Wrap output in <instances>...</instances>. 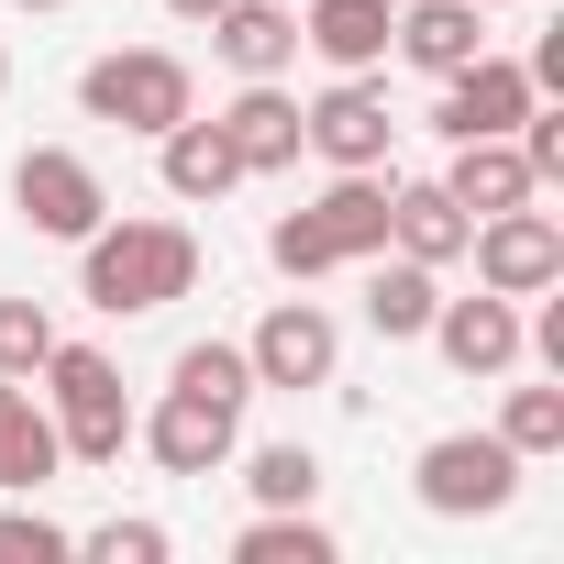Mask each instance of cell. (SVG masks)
Here are the masks:
<instances>
[{"instance_id":"cell-18","label":"cell","mask_w":564,"mask_h":564,"mask_svg":"<svg viewBox=\"0 0 564 564\" xmlns=\"http://www.w3.org/2000/svg\"><path fill=\"white\" fill-rule=\"evenodd\" d=\"M155 177H166V199H188V210H210L221 188H243V166H232V144H221V122H166L155 133Z\"/></svg>"},{"instance_id":"cell-16","label":"cell","mask_w":564,"mask_h":564,"mask_svg":"<svg viewBox=\"0 0 564 564\" xmlns=\"http://www.w3.org/2000/svg\"><path fill=\"white\" fill-rule=\"evenodd\" d=\"M45 476H67L56 410L34 399V377H0V498H34Z\"/></svg>"},{"instance_id":"cell-1","label":"cell","mask_w":564,"mask_h":564,"mask_svg":"<svg viewBox=\"0 0 564 564\" xmlns=\"http://www.w3.org/2000/svg\"><path fill=\"white\" fill-rule=\"evenodd\" d=\"M188 289H199V232L188 221H100L78 243V300L111 311V322H144Z\"/></svg>"},{"instance_id":"cell-17","label":"cell","mask_w":564,"mask_h":564,"mask_svg":"<svg viewBox=\"0 0 564 564\" xmlns=\"http://www.w3.org/2000/svg\"><path fill=\"white\" fill-rule=\"evenodd\" d=\"M388 56H410L421 78H454L465 56H487V12H476V0H399Z\"/></svg>"},{"instance_id":"cell-32","label":"cell","mask_w":564,"mask_h":564,"mask_svg":"<svg viewBox=\"0 0 564 564\" xmlns=\"http://www.w3.org/2000/svg\"><path fill=\"white\" fill-rule=\"evenodd\" d=\"M476 12H509V0H476Z\"/></svg>"},{"instance_id":"cell-23","label":"cell","mask_w":564,"mask_h":564,"mask_svg":"<svg viewBox=\"0 0 564 564\" xmlns=\"http://www.w3.org/2000/svg\"><path fill=\"white\" fill-rule=\"evenodd\" d=\"M243 487H254V509H311L322 498V454L311 443H254L243 454Z\"/></svg>"},{"instance_id":"cell-2","label":"cell","mask_w":564,"mask_h":564,"mask_svg":"<svg viewBox=\"0 0 564 564\" xmlns=\"http://www.w3.org/2000/svg\"><path fill=\"white\" fill-rule=\"evenodd\" d=\"M265 254H276V276H333V265L388 254V166H333V188L276 221Z\"/></svg>"},{"instance_id":"cell-19","label":"cell","mask_w":564,"mask_h":564,"mask_svg":"<svg viewBox=\"0 0 564 564\" xmlns=\"http://www.w3.org/2000/svg\"><path fill=\"white\" fill-rule=\"evenodd\" d=\"M443 199H454L465 221H487V210H509V199H542V177L520 166V144H509V133H476V144H454Z\"/></svg>"},{"instance_id":"cell-7","label":"cell","mask_w":564,"mask_h":564,"mask_svg":"<svg viewBox=\"0 0 564 564\" xmlns=\"http://www.w3.org/2000/svg\"><path fill=\"white\" fill-rule=\"evenodd\" d=\"M12 210H23L45 243H89V232L111 221V188H100V166H89V155H67V144H34V155L12 166Z\"/></svg>"},{"instance_id":"cell-21","label":"cell","mask_w":564,"mask_h":564,"mask_svg":"<svg viewBox=\"0 0 564 564\" xmlns=\"http://www.w3.org/2000/svg\"><path fill=\"white\" fill-rule=\"evenodd\" d=\"M465 232H476V221L443 199V177H421V188H399V177H388V254H410V265H454V254H465Z\"/></svg>"},{"instance_id":"cell-20","label":"cell","mask_w":564,"mask_h":564,"mask_svg":"<svg viewBox=\"0 0 564 564\" xmlns=\"http://www.w3.org/2000/svg\"><path fill=\"white\" fill-rule=\"evenodd\" d=\"M432 300H443V265L366 254V333H377V344H421V333H432Z\"/></svg>"},{"instance_id":"cell-10","label":"cell","mask_w":564,"mask_h":564,"mask_svg":"<svg viewBox=\"0 0 564 564\" xmlns=\"http://www.w3.org/2000/svg\"><path fill=\"white\" fill-rule=\"evenodd\" d=\"M300 133H311V155H322V166H388L399 111H388V89H377V78H333L322 100H300Z\"/></svg>"},{"instance_id":"cell-3","label":"cell","mask_w":564,"mask_h":564,"mask_svg":"<svg viewBox=\"0 0 564 564\" xmlns=\"http://www.w3.org/2000/svg\"><path fill=\"white\" fill-rule=\"evenodd\" d=\"M34 377H45V410H56L67 465H122V454H133V399H122V366H111L100 344H67V333H56V355H45Z\"/></svg>"},{"instance_id":"cell-4","label":"cell","mask_w":564,"mask_h":564,"mask_svg":"<svg viewBox=\"0 0 564 564\" xmlns=\"http://www.w3.org/2000/svg\"><path fill=\"white\" fill-rule=\"evenodd\" d=\"M78 111L111 122V133H144V144H155L166 122L199 111V78H188V56H166V45H111V56L78 67Z\"/></svg>"},{"instance_id":"cell-28","label":"cell","mask_w":564,"mask_h":564,"mask_svg":"<svg viewBox=\"0 0 564 564\" xmlns=\"http://www.w3.org/2000/svg\"><path fill=\"white\" fill-rule=\"evenodd\" d=\"M78 553H100V564H166V520H100V531H78Z\"/></svg>"},{"instance_id":"cell-14","label":"cell","mask_w":564,"mask_h":564,"mask_svg":"<svg viewBox=\"0 0 564 564\" xmlns=\"http://www.w3.org/2000/svg\"><path fill=\"white\" fill-rule=\"evenodd\" d=\"M199 34L232 78H289L300 67V0H221Z\"/></svg>"},{"instance_id":"cell-29","label":"cell","mask_w":564,"mask_h":564,"mask_svg":"<svg viewBox=\"0 0 564 564\" xmlns=\"http://www.w3.org/2000/svg\"><path fill=\"white\" fill-rule=\"evenodd\" d=\"M166 12H177V23H188V34H199V23H210V12H221V0H166Z\"/></svg>"},{"instance_id":"cell-31","label":"cell","mask_w":564,"mask_h":564,"mask_svg":"<svg viewBox=\"0 0 564 564\" xmlns=\"http://www.w3.org/2000/svg\"><path fill=\"white\" fill-rule=\"evenodd\" d=\"M0 89H12V45H0Z\"/></svg>"},{"instance_id":"cell-6","label":"cell","mask_w":564,"mask_h":564,"mask_svg":"<svg viewBox=\"0 0 564 564\" xmlns=\"http://www.w3.org/2000/svg\"><path fill=\"white\" fill-rule=\"evenodd\" d=\"M465 254H476V289H498V300H542V289H564V221H553L542 199L487 210V221L465 232Z\"/></svg>"},{"instance_id":"cell-27","label":"cell","mask_w":564,"mask_h":564,"mask_svg":"<svg viewBox=\"0 0 564 564\" xmlns=\"http://www.w3.org/2000/svg\"><path fill=\"white\" fill-rule=\"evenodd\" d=\"M56 355V311L45 300H0V377H34Z\"/></svg>"},{"instance_id":"cell-30","label":"cell","mask_w":564,"mask_h":564,"mask_svg":"<svg viewBox=\"0 0 564 564\" xmlns=\"http://www.w3.org/2000/svg\"><path fill=\"white\" fill-rule=\"evenodd\" d=\"M12 12H67V0H12Z\"/></svg>"},{"instance_id":"cell-12","label":"cell","mask_w":564,"mask_h":564,"mask_svg":"<svg viewBox=\"0 0 564 564\" xmlns=\"http://www.w3.org/2000/svg\"><path fill=\"white\" fill-rule=\"evenodd\" d=\"M421 344H443L454 377H509V366H520V300H498V289L432 300V333H421Z\"/></svg>"},{"instance_id":"cell-11","label":"cell","mask_w":564,"mask_h":564,"mask_svg":"<svg viewBox=\"0 0 564 564\" xmlns=\"http://www.w3.org/2000/svg\"><path fill=\"white\" fill-rule=\"evenodd\" d=\"M531 100H542V89H531L520 56H465V67L443 78V111H432V122H443V144H476V133H509Z\"/></svg>"},{"instance_id":"cell-22","label":"cell","mask_w":564,"mask_h":564,"mask_svg":"<svg viewBox=\"0 0 564 564\" xmlns=\"http://www.w3.org/2000/svg\"><path fill=\"white\" fill-rule=\"evenodd\" d=\"M344 542H333V520H311V509H254L243 531H232V564H333Z\"/></svg>"},{"instance_id":"cell-8","label":"cell","mask_w":564,"mask_h":564,"mask_svg":"<svg viewBox=\"0 0 564 564\" xmlns=\"http://www.w3.org/2000/svg\"><path fill=\"white\" fill-rule=\"evenodd\" d=\"M243 366H254V388H333L344 377V322L322 300H276L243 333Z\"/></svg>"},{"instance_id":"cell-24","label":"cell","mask_w":564,"mask_h":564,"mask_svg":"<svg viewBox=\"0 0 564 564\" xmlns=\"http://www.w3.org/2000/svg\"><path fill=\"white\" fill-rule=\"evenodd\" d=\"M498 443H509L520 465L564 454V377H553V388H509V399H498Z\"/></svg>"},{"instance_id":"cell-13","label":"cell","mask_w":564,"mask_h":564,"mask_svg":"<svg viewBox=\"0 0 564 564\" xmlns=\"http://www.w3.org/2000/svg\"><path fill=\"white\" fill-rule=\"evenodd\" d=\"M210 122H221V144H232V166H243V177H276V166H300V155H311L300 100L276 89V78H243V89H232V111H210Z\"/></svg>"},{"instance_id":"cell-26","label":"cell","mask_w":564,"mask_h":564,"mask_svg":"<svg viewBox=\"0 0 564 564\" xmlns=\"http://www.w3.org/2000/svg\"><path fill=\"white\" fill-rule=\"evenodd\" d=\"M67 553H78L67 520H45V509H23V498H0V564H67Z\"/></svg>"},{"instance_id":"cell-25","label":"cell","mask_w":564,"mask_h":564,"mask_svg":"<svg viewBox=\"0 0 564 564\" xmlns=\"http://www.w3.org/2000/svg\"><path fill=\"white\" fill-rule=\"evenodd\" d=\"M166 388H199V399H254V366H243V344H177V366H166Z\"/></svg>"},{"instance_id":"cell-15","label":"cell","mask_w":564,"mask_h":564,"mask_svg":"<svg viewBox=\"0 0 564 564\" xmlns=\"http://www.w3.org/2000/svg\"><path fill=\"white\" fill-rule=\"evenodd\" d=\"M388 34H399V0H300V45L333 78H377L388 67Z\"/></svg>"},{"instance_id":"cell-9","label":"cell","mask_w":564,"mask_h":564,"mask_svg":"<svg viewBox=\"0 0 564 564\" xmlns=\"http://www.w3.org/2000/svg\"><path fill=\"white\" fill-rule=\"evenodd\" d=\"M133 443H144L166 476H221L232 443H243V410H232V399H199V388H166L155 410H133Z\"/></svg>"},{"instance_id":"cell-5","label":"cell","mask_w":564,"mask_h":564,"mask_svg":"<svg viewBox=\"0 0 564 564\" xmlns=\"http://www.w3.org/2000/svg\"><path fill=\"white\" fill-rule=\"evenodd\" d=\"M410 498H421L432 520H498V509L520 498V454H509L498 432H443V443H421Z\"/></svg>"}]
</instances>
